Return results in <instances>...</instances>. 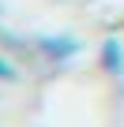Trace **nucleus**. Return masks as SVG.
Returning <instances> with one entry per match:
<instances>
[{"instance_id":"f257e3e1","label":"nucleus","mask_w":124,"mask_h":127,"mask_svg":"<svg viewBox=\"0 0 124 127\" xmlns=\"http://www.w3.org/2000/svg\"><path fill=\"white\" fill-rule=\"evenodd\" d=\"M41 52H49L53 60H68V56L79 52V41H72V37H41Z\"/></svg>"},{"instance_id":"7ed1b4c3","label":"nucleus","mask_w":124,"mask_h":127,"mask_svg":"<svg viewBox=\"0 0 124 127\" xmlns=\"http://www.w3.org/2000/svg\"><path fill=\"white\" fill-rule=\"evenodd\" d=\"M15 79H19V75H15V67H11L4 56H0V82H15Z\"/></svg>"},{"instance_id":"f03ea898","label":"nucleus","mask_w":124,"mask_h":127,"mask_svg":"<svg viewBox=\"0 0 124 127\" xmlns=\"http://www.w3.org/2000/svg\"><path fill=\"white\" fill-rule=\"evenodd\" d=\"M102 64H105L109 75H124V49H120V41H105L102 45Z\"/></svg>"}]
</instances>
